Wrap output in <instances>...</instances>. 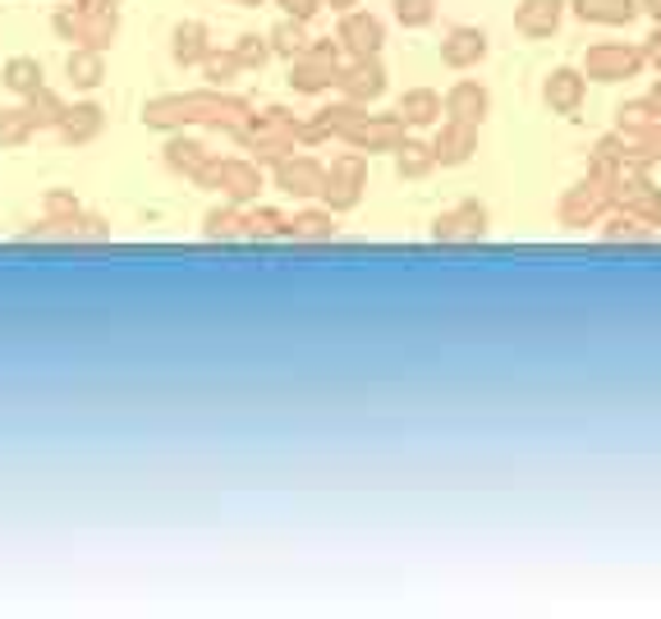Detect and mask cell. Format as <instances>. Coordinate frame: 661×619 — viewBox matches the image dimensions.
<instances>
[{"label":"cell","mask_w":661,"mask_h":619,"mask_svg":"<svg viewBox=\"0 0 661 619\" xmlns=\"http://www.w3.org/2000/svg\"><path fill=\"white\" fill-rule=\"evenodd\" d=\"M47 212L60 216V220H74V216H79V203H74L69 193H51V198H47Z\"/></svg>","instance_id":"35"},{"label":"cell","mask_w":661,"mask_h":619,"mask_svg":"<svg viewBox=\"0 0 661 619\" xmlns=\"http://www.w3.org/2000/svg\"><path fill=\"white\" fill-rule=\"evenodd\" d=\"M65 73H69L74 88L93 92V88L106 79V60H101V51H93V47H74L69 60H65Z\"/></svg>","instance_id":"15"},{"label":"cell","mask_w":661,"mask_h":619,"mask_svg":"<svg viewBox=\"0 0 661 619\" xmlns=\"http://www.w3.org/2000/svg\"><path fill=\"white\" fill-rule=\"evenodd\" d=\"M166 161H171V170H184L193 179H203V170L212 166V151L203 143H193V138H171Z\"/></svg>","instance_id":"19"},{"label":"cell","mask_w":661,"mask_h":619,"mask_svg":"<svg viewBox=\"0 0 661 619\" xmlns=\"http://www.w3.org/2000/svg\"><path fill=\"white\" fill-rule=\"evenodd\" d=\"M244 216H235L230 207H221V212H212L207 216V239H230V235H244Z\"/></svg>","instance_id":"31"},{"label":"cell","mask_w":661,"mask_h":619,"mask_svg":"<svg viewBox=\"0 0 661 619\" xmlns=\"http://www.w3.org/2000/svg\"><path fill=\"white\" fill-rule=\"evenodd\" d=\"M437 161L441 166H459V161H469V151H474V125H464V120H450L437 138Z\"/></svg>","instance_id":"17"},{"label":"cell","mask_w":661,"mask_h":619,"mask_svg":"<svg viewBox=\"0 0 661 619\" xmlns=\"http://www.w3.org/2000/svg\"><path fill=\"white\" fill-rule=\"evenodd\" d=\"M230 6H257V0H230Z\"/></svg>","instance_id":"41"},{"label":"cell","mask_w":661,"mask_h":619,"mask_svg":"<svg viewBox=\"0 0 661 619\" xmlns=\"http://www.w3.org/2000/svg\"><path fill=\"white\" fill-rule=\"evenodd\" d=\"M648 60L661 69V32H652V37H648Z\"/></svg>","instance_id":"36"},{"label":"cell","mask_w":661,"mask_h":619,"mask_svg":"<svg viewBox=\"0 0 661 619\" xmlns=\"http://www.w3.org/2000/svg\"><path fill=\"white\" fill-rule=\"evenodd\" d=\"M336 42L354 56V60H363V56H377L381 51V42H386V32H381V19H372V14H359V10H349L344 19H340V28H336Z\"/></svg>","instance_id":"6"},{"label":"cell","mask_w":661,"mask_h":619,"mask_svg":"<svg viewBox=\"0 0 661 619\" xmlns=\"http://www.w3.org/2000/svg\"><path fill=\"white\" fill-rule=\"evenodd\" d=\"M483 56H487V32H478V28H455L446 42H441V60L450 69H469Z\"/></svg>","instance_id":"11"},{"label":"cell","mask_w":661,"mask_h":619,"mask_svg":"<svg viewBox=\"0 0 661 619\" xmlns=\"http://www.w3.org/2000/svg\"><path fill=\"white\" fill-rule=\"evenodd\" d=\"M203 184H212L216 193H225L230 203H249V198H257V193H262V175H257V166L235 161V157L212 161V166L203 170Z\"/></svg>","instance_id":"4"},{"label":"cell","mask_w":661,"mask_h":619,"mask_svg":"<svg viewBox=\"0 0 661 619\" xmlns=\"http://www.w3.org/2000/svg\"><path fill=\"white\" fill-rule=\"evenodd\" d=\"M97 134H101V106L79 101V106H69V110H65V120H60V138H65V143L84 147V143H93Z\"/></svg>","instance_id":"13"},{"label":"cell","mask_w":661,"mask_h":619,"mask_svg":"<svg viewBox=\"0 0 661 619\" xmlns=\"http://www.w3.org/2000/svg\"><path fill=\"white\" fill-rule=\"evenodd\" d=\"M0 83H6L14 97H28V92L42 88V65H37L32 56H10L6 73H0Z\"/></svg>","instance_id":"21"},{"label":"cell","mask_w":661,"mask_h":619,"mask_svg":"<svg viewBox=\"0 0 661 619\" xmlns=\"http://www.w3.org/2000/svg\"><path fill=\"white\" fill-rule=\"evenodd\" d=\"M574 10L593 23H630L634 19V0H574Z\"/></svg>","instance_id":"25"},{"label":"cell","mask_w":661,"mask_h":619,"mask_svg":"<svg viewBox=\"0 0 661 619\" xmlns=\"http://www.w3.org/2000/svg\"><path fill=\"white\" fill-rule=\"evenodd\" d=\"M203 69H207V79H212V83H230V73L244 69V65L235 60V51H230V56H207Z\"/></svg>","instance_id":"33"},{"label":"cell","mask_w":661,"mask_h":619,"mask_svg":"<svg viewBox=\"0 0 661 619\" xmlns=\"http://www.w3.org/2000/svg\"><path fill=\"white\" fill-rule=\"evenodd\" d=\"M171 56L179 60V65H203L207 56H212V42H207V28L203 23H179L175 32H171Z\"/></svg>","instance_id":"14"},{"label":"cell","mask_w":661,"mask_h":619,"mask_svg":"<svg viewBox=\"0 0 661 619\" xmlns=\"http://www.w3.org/2000/svg\"><path fill=\"white\" fill-rule=\"evenodd\" d=\"M276 6H281L290 19H303V23H308V19L322 10V0H276Z\"/></svg>","instance_id":"34"},{"label":"cell","mask_w":661,"mask_h":619,"mask_svg":"<svg viewBox=\"0 0 661 619\" xmlns=\"http://www.w3.org/2000/svg\"><path fill=\"white\" fill-rule=\"evenodd\" d=\"M400 125L405 120H368V115H354L349 129L340 134L354 151H377V147H400Z\"/></svg>","instance_id":"7"},{"label":"cell","mask_w":661,"mask_h":619,"mask_svg":"<svg viewBox=\"0 0 661 619\" xmlns=\"http://www.w3.org/2000/svg\"><path fill=\"white\" fill-rule=\"evenodd\" d=\"M340 83V69H336V42L327 37V42H308L303 56H294L290 65V88L294 92H322Z\"/></svg>","instance_id":"3"},{"label":"cell","mask_w":661,"mask_h":619,"mask_svg":"<svg viewBox=\"0 0 661 619\" xmlns=\"http://www.w3.org/2000/svg\"><path fill=\"white\" fill-rule=\"evenodd\" d=\"M381 88H386V73H381V65H377V56H363V60H354V65L340 73V92L354 101V106L381 97Z\"/></svg>","instance_id":"9"},{"label":"cell","mask_w":661,"mask_h":619,"mask_svg":"<svg viewBox=\"0 0 661 619\" xmlns=\"http://www.w3.org/2000/svg\"><path fill=\"white\" fill-rule=\"evenodd\" d=\"M446 115H450V120H464V125H478L483 115H487V92L478 83H459L446 97Z\"/></svg>","instance_id":"20"},{"label":"cell","mask_w":661,"mask_h":619,"mask_svg":"<svg viewBox=\"0 0 661 619\" xmlns=\"http://www.w3.org/2000/svg\"><path fill=\"white\" fill-rule=\"evenodd\" d=\"M542 97H547L552 110L574 115V110H579V97H583V79H579L574 69H556L552 79H547V88H542Z\"/></svg>","instance_id":"18"},{"label":"cell","mask_w":661,"mask_h":619,"mask_svg":"<svg viewBox=\"0 0 661 619\" xmlns=\"http://www.w3.org/2000/svg\"><path fill=\"white\" fill-rule=\"evenodd\" d=\"M266 42H271V51H276V56H285V60H294V56H303L308 51V32H303V19H281L276 28H271V37H266Z\"/></svg>","instance_id":"24"},{"label":"cell","mask_w":661,"mask_h":619,"mask_svg":"<svg viewBox=\"0 0 661 619\" xmlns=\"http://www.w3.org/2000/svg\"><path fill=\"white\" fill-rule=\"evenodd\" d=\"M441 115V97L437 92H427V88H414L400 97V120L405 125H432Z\"/></svg>","instance_id":"23"},{"label":"cell","mask_w":661,"mask_h":619,"mask_svg":"<svg viewBox=\"0 0 661 619\" xmlns=\"http://www.w3.org/2000/svg\"><path fill=\"white\" fill-rule=\"evenodd\" d=\"M266 56H271V47L262 42V37H253V32H244V37H240L235 60H240L244 69H257V65H266Z\"/></svg>","instance_id":"32"},{"label":"cell","mask_w":661,"mask_h":619,"mask_svg":"<svg viewBox=\"0 0 661 619\" xmlns=\"http://www.w3.org/2000/svg\"><path fill=\"white\" fill-rule=\"evenodd\" d=\"M276 184L290 193V198H313V193L327 188V170L318 161H308V157H285L276 166Z\"/></svg>","instance_id":"8"},{"label":"cell","mask_w":661,"mask_h":619,"mask_svg":"<svg viewBox=\"0 0 661 619\" xmlns=\"http://www.w3.org/2000/svg\"><path fill=\"white\" fill-rule=\"evenodd\" d=\"M74 6H97V10H110L115 0H74Z\"/></svg>","instance_id":"38"},{"label":"cell","mask_w":661,"mask_h":619,"mask_svg":"<svg viewBox=\"0 0 661 619\" xmlns=\"http://www.w3.org/2000/svg\"><path fill=\"white\" fill-rule=\"evenodd\" d=\"M437 14V0H396V19L405 28H422V23H432Z\"/></svg>","instance_id":"30"},{"label":"cell","mask_w":661,"mask_h":619,"mask_svg":"<svg viewBox=\"0 0 661 619\" xmlns=\"http://www.w3.org/2000/svg\"><path fill=\"white\" fill-rule=\"evenodd\" d=\"M652 106H657V110H661V88H657V92H652Z\"/></svg>","instance_id":"40"},{"label":"cell","mask_w":661,"mask_h":619,"mask_svg":"<svg viewBox=\"0 0 661 619\" xmlns=\"http://www.w3.org/2000/svg\"><path fill=\"white\" fill-rule=\"evenodd\" d=\"M556 23H561V0H524L515 14V28L528 37H547Z\"/></svg>","instance_id":"16"},{"label":"cell","mask_w":661,"mask_h":619,"mask_svg":"<svg viewBox=\"0 0 661 619\" xmlns=\"http://www.w3.org/2000/svg\"><path fill=\"white\" fill-rule=\"evenodd\" d=\"M37 134L28 106H14V110H0V147H23L28 138Z\"/></svg>","instance_id":"26"},{"label":"cell","mask_w":661,"mask_h":619,"mask_svg":"<svg viewBox=\"0 0 661 619\" xmlns=\"http://www.w3.org/2000/svg\"><path fill=\"white\" fill-rule=\"evenodd\" d=\"M244 235H257V239H271V235H290V216H281V212H253V216H244Z\"/></svg>","instance_id":"28"},{"label":"cell","mask_w":661,"mask_h":619,"mask_svg":"<svg viewBox=\"0 0 661 619\" xmlns=\"http://www.w3.org/2000/svg\"><path fill=\"white\" fill-rule=\"evenodd\" d=\"M639 65H643V56H634L625 47H597V51H589V79L611 83V79H625V73H634Z\"/></svg>","instance_id":"12"},{"label":"cell","mask_w":661,"mask_h":619,"mask_svg":"<svg viewBox=\"0 0 661 619\" xmlns=\"http://www.w3.org/2000/svg\"><path fill=\"white\" fill-rule=\"evenodd\" d=\"M56 32L65 37V42L74 47H93V51H106L115 42V32H120V23H115V10H97V6H65L56 14Z\"/></svg>","instance_id":"2"},{"label":"cell","mask_w":661,"mask_h":619,"mask_svg":"<svg viewBox=\"0 0 661 619\" xmlns=\"http://www.w3.org/2000/svg\"><path fill=\"white\" fill-rule=\"evenodd\" d=\"M437 166V151L432 147H422V143H405L400 147V175H427V170H432Z\"/></svg>","instance_id":"29"},{"label":"cell","mask_w":661,"mask_h":619,"mask_svg":"<svg viewBox=\"0 0 661 619\" xmlns=\"http://www.w3.org/2000/svg\"><path fill=\"white\" fill-rule=\"evenodd\" d=\"M249 106L240 97L216 92H188V97H157L143 110V125L152 129H179V125H216V129H244Z\"/></svg>","instance_id":"1"},{"label":"cell","mask_w":661,"mask_h":619,"mask_svg":"<svg viewBox=\"0 0 661 619\" xmlns=\"http://www.w3.org/2000/svg\"><path fill=\"white\" fill-rule=\"evenodd\" d=\"M322 6H331V10H344V14H349V10L359 6V0H322Z\"/></svg>","instance_id":"37"},{"label":"cell","mask_w":661,"mask_h":619,"mask_svg":"<svg viewBox=\"0 0 661 619\" xmlns=\"http://www.w3.org/2000/svg\"><path fill=\"white\" fill-rule=\"evenodd\" d=\"M643 6H648V14H652V19H661V0H643Z\"/></svg>","instance_id":"39"},{"label":"cell","mask_w":661,"mask_h":619,"mask_svg":"<svg viewBox=\"0 0 661 619\" xmlns=\"http://www.w3.org/2000/svg\"><path fill=\"white\" fill-rule=\"evenodd\" d=\"M331 235H336L331 212H303V216H294V220H290V239L322 244V239H331Z\"/></svg>","instance_id":"27"},{"label":"cell","mask_w":661,"mask_h":619,"mask_svg":"<svg viewBox=\"0 0 661 619\" xmlns=\"http://www.w3.org/2000/svg\"><path fill=\"white\" fill-rule=\"evenodd\" d=\"M359 193H363V157L359 151H344V157H336L331 170H327L322 198H327L331 212H349L359 203Z\"/></svg>","instance_id":"5"},{"label":"cell","mask_w":661,"mask_h":619,"mask_svg":"<svg viewBox=\"0 0 661 619\" xmlns=\"http://www.w3.org/2000/svg\"><path fill=\"white\" fill-rule=\"evenodd\" d=\"M240 138L249 147H257V151H281V147H290L299 138V125L285 120V110H266L253 129H240Z\"/></svg>","instance_id":"10"},{"label":"cell","mask_w":661,"mask_h":619,"mask_svg":"<svg viewBox=\"0 0 661 619\" xmlns=\"http://www.w3.org/2000/svg\"><path fill=\"white\" fill-rule=\"evenodd\" d=\"M23 106H28V115H32V125H37V129H60L65 110H69V106H65V101L47 88V83L37 88V92H28V97H23Z\"/></svg>","instance_id":"22"}]
</instances>
